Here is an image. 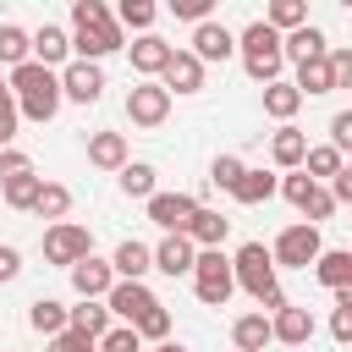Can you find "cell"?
Returning <instances> with one entry per match:
<instances>
[{
    "mask_svg": "<svg viewBox=\"0 0 352 352\" xmlns=\"http://www.w3.org/2000/svg\"><path fill=\"white\" fill-rule=\"evenodd\" d=\"M6 82H11V99H16V110H22V121H55V110H60V72H50V66H38V60H28V66H16V72H6Z\"/></svg>",
    "mask_w": 352,
    "mask_h": 352,
    "instance_id": "obj_2",
    "label": "cell"
},
{
    "mask_svg": "<svg viewBox=\"0 0 352 352\" xmlns=\"http://www.w3.org/2000/svg\"><path fill=\"white\" fill-rule=\"evenodd\" d=\"M66 275H72V292H77L82 302H104V297H110V286H116V270H110V258H94V253H88L82 264H72Z\"/></svg>",
    "mask_w": 352,
    "mask_h": 352,
    "instance_id": "obj_13",
    "label": "cell"
},
{
    "mask_svg": "<svg viewBox=\"0 0 352 352\" xmlns=\"http://www.w3.org/2000/svg\"><path fill=\"white\" fill-rule=\"evenodd\" d=\"M330 198H336V204H352V165H341V170H336V182H330Z\"/></svg>",
    "mask_w": 352,
    "mask_h": 352,
    "instance_id": "obj_49",
    "label": "cell"
},
{
    "mask_svg": "<svg viewBox=\"0 0 352 352\" xmlns=\"http://www.w3.org/2000/svg\"><path fill=\"white\" fill-rule=\"evenodd\" d=\"M154 352H187V346H182V341H160Z\"/></svg>",
    "mask_w": 352,
    "mask_h": 352,
    "instance_id": "obj_52",
    "label": "cell"
},
{
    "mask_svg": "<svg viewBox=\"0 0 352 352\" xmlns=\"http://www.w3.org/2000/svg\"><path fill=\"white\" fill-rule=\"evenodd\" d=\"M275 192H280V176H270V170H242V182L231 187L236 204H270Z\"/></svg>",
    "mask_w": 352,
    "mask_h": 352,
    "instance_id": "obj_31",
    "label": "cell"
},
{
    "mask_svg": "<svg viewBox=\"0 0 352 352\" xmlns=\"http://www.w3.org/2000/svg\"><path fill=\"white\" fill-rule=\"evenodd\" d=\"M242 170H248V165H242V160H236V154H214V165H209V182H214V187H226V192H231V187H236V182H242Z\"/></svg>",
    "mask_w": 352,
    "mask_h": 352,
    "instance_id": "obj_39",
    "label": "cell"
},
{
    "mask_svg": "<svg viewBox=\"0 0 352 352\" xmlns=\"http://www.w3.org/2000/svg\"><path fill=\"white\" fill-rule=\"evenodd\" d=\"M94 253V236H88V226H77V220H60V226H50L44 231V264H60V270H72V264H82Z\"/></svg>",
    "mask_w": 352,
    "mask_h": 352,
    "instance_id": "obj_7",
    "label": "cell"
},
{
    "mask_svg": "<svg viewBox=\"0 0 352 352\" xmlns=\"http://www.w3.org/2000/svg\"><path fill=\"white\" fill-rule=\"evenodd\" d=\"M192 292H198V302H209V308H226V297L236 292L231 258H226L220 248H204V253H198V264H192Z\"/></svg>",
    "mask_w": 352,
    "mask_h": 352,
    "instance_id": "obj_6",
    "label": "cell"
},
{
    "mask_svg": "<svg viewBox=\"0 0 352 352\" xmlns=\"http://www.w3.org/2000/svg\"><path fill=\"white\" fill-rule=\"evenodd\" d=\"M44 352H99V341H88L82 330H60V336H55Z\"/></svg>",
    "mask_w": 352,
    "mask_h": 352,
    "instance_id": "obj_45",
    "label": "cell"
},
{
    "mask_svg": "<svg viewBox=\"0 0 352 352\" xmlns=\"http://www.w3.org/2000/svg\"><path fill=\"white\" fill-rule=\"evenodd\" d=\"M314 280H319L324 292L352 286V248H324V253L314 258Z\"/></svg>",
    "mask_w": 352,
    "mask_h": 352,
    "instance_id": "obj_21",
    "label": "cell"
},
{
    "mask_svg": "<svg viewBox=\"0 0 352 352\" xmlns=\"http://www.w3.org/2000/svg\"><path fill=\"white\" fill-rule=\"evenodd\" d=\"M22 275V253L16 248H0V280H16Z\"/></svg>",
    "mask_w": 352,
    "mask_h": 352,
    "instance_id": "obj_50",
    "label": "cell"
},
{
    "mask_svg": "<svg viewBox=\"0 0 352 352\" xmlns=\"http://www.w3.org/2000/svg\"><path fill=\"white\" fill-rule=\"evenodd\" d=\"M264 22L286 38V33H297V28H308V6L302 0H270V11H264Z\"/></svg>",
    "mask_w": 352,
    "mask_h": 352,
    "instance_id": "obj_35",
    "label": "cell"
},
{
    "mask_svg": "<svg viewBox=\"0 0 352 352\" xmlns=\"http://www.w3.org/2000/svg\"><path fill=\"white\" fill-rule=\"evenodd\" d=\"M330 82L336 88H352V44L346 50H330Z\"/></svg>",
    "mask_w": 352,
    "mask_h": 352,
    "instance_id": "obj_46",
    "label": "cell"
},
{
    "mask_svg": "<svg viewBox=\"0 0 352 352\" xmlns=\"http://www.w3.org/2000/svg\"><path fill=\"white\" fill-rule=\"evenodd\" d=\"M38 187H44V176L22 170V176H6V182H0V198H6L11 209H28V214H33V204H38Z\"/></svg>",
    "mask_w": 352,
    "mask_h": 352,
    "instance_id": "obj_34",
    "label": "cell"
},
{
    "mask_svg": "<svg viewBox=\"0 0 352 352\" xmlns=\"http://www.w3.org/2000/svg\"><path fill=\"white\" fill-rule=\"evenodd\" d=\"M88 165L121 176V165H126V132H94L88 138Z\"/></svg>",
    "mask_w": 352,
    "mask_h": 352,
    "instance_id": "obj_22",
    "label": "cell"
},
{
    "mask_svg": "<svg viewBox=\"0 0 352 352\" xmlns=\"http://www.w3.org/2000/svg\"><path fill=\"white\" fill-rule=\"evenodd\" d=\"M341 165H346V160H341V154H336L330 143H308V160H302V176H308V182H319V187H330Z\"/></svg>",
    "mask_w": 352,
    "mask_h": 352,
    "instance_id": "obj_30",
    "label": "cell"
},
{
    "mask_svg": "<svg viewBox=\"0 0 352 352\" xmlns=\"http://www.w3.org/2000/svg\"><path fill=\"white\" fill-rule=\"evenodd\" d=\"M270 160H275L280 170H302V160H308V132L280 126V132L270 138Z\"/></svg>",
    "mask_w": 352,
    "mask_h": 352,
    "instance_id": "obj_25",
    "label": "cell"
},
{
    "mask_svg": "<svg viewBox=\"0 0 352 352\" xmlns=\"http://www.w3.org/2000/svg\"><path fill=\"white\" fill-rule=\"evenodd\" d=\"M226 231H231V220H226L220 209H204V204H198V214L187 220V231H182V236L204 253V248H220V242H226Z\"/></svg>",
    "mask_w": 352,
    "mask_h": 352,
    "instance_id": "obj_20",
    "label": "cell"
},
{
    "mask_svg": "<svg viewBox=\"0 0 352 352\" xmlns=\"http://www.w3.org/2000/svg\"><path fill=\"white\" fill-rule=\"evenodd\" d=\"M33 60H38V66H50V72H55V66H66V60H72V33H66V28H55V22H44V28L33 33Z\"/></svg>",
    "mask_w": 352,
    "mask_h": 352,
    "instance_id": "obj_19",
    "label": "cell"
},
{
    "mask_svg": "<svg viewBox=\"0 0 352 352\" xmlns=\"http://www.w3.org/2000/svg\"><path fill=\"white\" fill-rule=\"evenodd\" d=\"M297 110H302V94H297V88L286 82V77L264 88V116H275L280 126H292V116H297Z\"/></svg>",
    "mask_w": 352,
    "mask_h": 352,
    "instance_id": "obj_29",
    "label": "cell"
},
{
    "mask_svg": "<svg viewBox=\"0 0 352 352\" xmlns=\"http://www.w3.org/2000/svg\"><path fill=\"white\" fill-rule=\"evenodd\" d=\"M0 99H11V82H6V72H0Z\"/></svg>",
    "mask_w": 352,
    "mask_h": 352,
    "instance_id": "obj_53",
    "label": "cell"
},
{
    "mask_svg": "<svg viewBox=\"0 0 352 352\" xmlns=\"http://www.w3.org/2000/svg\"><path fill=\"white\" fill-rule=\"evenodd\" d=\"M330 148H336L341 160L352 154V110H336V116H330Z\"/></svg>",
    "mask_w": 352,
    "mask_h": 352,
    "instance_id": "obj_42",
    "label": "cell"
},
{
    "mask_svg": "<svg viewBox=\"0 0 352 352\" xmlns=\"http://www.w3.org/2000/svg\"><path fill=\"white\" fill-rule=\"evenodd\" d=\"M280 50H286V60H297V66H302V60H324V55H330V38L308 22V28L286 33V38H280Z\"/></svg>",
    "mask_w": 352,
    "mask_h": 352,
    "instance_id": "obj_24",
    "label": "cell"
},
{
    "mask_svg": "<svg viewBox=\"0 0 352 352\" xmlns=\"http://www.w3.org/2000/svg\"><path fill=\"white\" fill-rule=\"evenodd\" d=\"M28 60H33V33L16 28V22H0V66L16 72V66H28Z\"/></svg>",
    "mask_w": 352,
    "mask_h": 352,
    "instance_id": "obj_26",
    "label": "cell"
},
{
    "mask_svg": "<svg viewBox=\"0 0 352 352\" xmlns=\"http://www.w3.org/2000/svg\"><path fill=\"white\" fill-rule=\"evenodd\" d=\"M170 16H187V22L198 28V22L214 16V0H170Z\"/></svg>",
    "mask_w": 352,
    "mask_h": 352,
    "instance_id": "obj_43",
    "label": "cell"
},
{
    "mask_svg": "<svg viewBox=\"0 0 352 352\" xmlns=\"http://www.w3.org/2000/svg\"><path fill=\"white\" fill-rule=\"evenodd\" d=\"M165 116H170L165 82H132V94H126V121H132V126H165Z\"/></svg>",
    "mask_w": 352,
    "mask_h": 352,
    "instance_id": "obj_9",
    "label": "cell"
},
{
    "mask_svg": "<svg viewBox=\"0 0 352 352\" xmlns=\"http://www.w3.org/2000/svg\"><path fill=\"white\" fill-rule=\"evenodd\" d=\"M336 297V308H352V286H341V292H330Z\"/></svg>",
    "mask_w": 352,
    "mask_h": 352,
    "instance_id": "obj_51",
    "label": "cell"
},
{
    "mask_svg": "<svg viewBox=\"0 0 352 352\" xmlns=\"http://www.w3.org/2000/svg\"><path fill=\"white\" fill-rule=\"evenodd\" d=\"M116 187H121L126 198H143V204L160 192V187H154V165H143V160H126L121 176H116Z\"/></svg>",
    "mask_w": 352,
    "mask_h": 352,
    "instance_id": "obj_33",
    "label": "cell"
},
{
    "mask_svg": "<svg viewBox=\"0 0 352 352\" xmlns=\"http://www.w3.org/2000/svg\"><path fill=\"white\" fill-rule=\"evenodd\" d=\"M236 55H242V72L253 77V82H280V72H286V50H280V33L258 16V22H248L242 33H236Z\"/></svg>",
    "mask_w": 352,
    "mask_h": 352,
    "instance_id": "obj_4",
    "label": "cell"
},
{
    "mask_svg": "<svg viewBox=\"0 0 352 352\" xmlns=\"http://www.w3.org/2000/svg\"><path fill=\"white\" fill-rule=\"evenodd\" d=\"M104 308H110V319H116V324H138L148 308H160V297H154L143 280H116V286H110V297H104Z\"/></svg>",
    "mask_w": 352,
    "mask_h": 352,
    "instance_id": "obj_10",
    "label": "cell"
},
{
    "mask_svg": "<svg viewBox=\"0 0 352 352\" xmlns=\"http://www.w3.org/2000/svg\"><path fill=\"white\" fill-rule=\"evenodd\" d=\"M297 214H308V226H324V220L336 214V198H330V187H314V192H308V204H302Z\"/></svg>",
    "mask_w": 352,
    "mask_h": 352,
    "instance_id": "obj_40",
    "label": "cell"
},
{
    "mask_svg": "<svg viewBox=\"0 0 352 352\" xmlns=\"http://www.w3.org/2000/svg\"><path fill=\"white\" fill-rule=\"evenodd\" d=\"M270 336H275L280 346H308V341H314V314L297 308V302H286L280 314H270Z\"/></svg>",
    "mask_w": 352,
    "mask_h": 352,
    "instance_id": "obj_16",
    "label": "cell"
},
{
    "mask_svg": "<svg viewBox=\"0 0 352 352\" xmlns=\"http://www.w3.org/2000/svg\"><path fill=\"white\" fill-rule=\"evenodd\" d=\"M192 214H198V198H192V192H154V198H148V220H154L165 236H182Z\"/></svg>",
    "mask_w": 352,
    "mask_h": 352,
    "instance_id": "obj_11",
    "label": "cell"
},
{
    "mask_svg": "<svg viewBox=\"0 0 352 352\" xmlns=\"http://www.w3.org/2000/svg\"><path fill=\"white\" fill-rule=\"evenodd\" d=\"M116 50H126V33H121L116 11L104 0H77L72 6V55L77 60H104Z\"/></svg>",
    "mask_w": 352,
    "mask_h": 352,
    "instance_id": "obj_1",
    "label": "cell"
},
{
    "mask_svg": "<svg viewBox=\"0 0 352 352\" xmlns=\"http://www.w3.org/2000/svg\"><path fill=\"white\" fill-rule=\"evenodd\" d=\"M33 214H38V220H50V226H60V220L72 214V187H66V182H44V187H38Z\"/></svg>",
    "mask_w": 352,
    "mask_h": 352,
    "instance_id": "obj_32",
    "label": "cell"
},
{
    "mask_svg": "<svg viewBox=\"0 0 352 352\" xmlns=\"http://www.w3.org/2000/svg\"><path fill=\"white\" fill-rule=\"evenodd\" d=\"M160 82H165V94L176 99V94H198L204 88V60L192 55V50H176L170 55V66L160 72Z\"/></svg>",
    "mask_w": 352,
    "mask_h": 352,
    "instance_id": "obj_15",
    "label": "cell"
},
{
    "mask_svg": "<svg viewBox=\"0 0 352 352\" xmlns=\"http://www.w3.org/2000/svg\"><path fill=\"white\" fill-rule=\"evenodd\" d=\"M60 99H72V104H99V99H104V66H99V60H66V66H60Z\"/></svg>",
    "mask_w": 352,
    "mask_h": 352,
    "instance_id": "obj_8",
    "label": "cell"
},
{
    "mask_svg": "<svg viewBox=\"0 0 352 352\" xmlns=\"http://www.w3.org/2000/svg\"><path fill=\"white\" fill-rule=\"evenodd\" d=\"M28 324H33L38 336H50V341H55L60 330H72V308H66V302H55V297H33V302H28Z\"/></svg>",
    "mask_w": 352,
    "mask_h": 352,
    "instance_id": "obj_23",
    "label": "cell"
},
{
    "mask_svg": "<svg viewBox=\"0 0 352 352\" xmlns=\"http://www.w3.org/2000/svg\"><path fill=\"white\" fill-rule=\"evenodd\" d=\"M110 324H116V319H110V308H104V302H77V308H72V330H82L88 341L110 336Z\"/></svg>",
    "mask_w": 352,
    "mask_h": 352,
    "instance_id": "obj_36",
    "label": "cell"
},
{
    "mask_svg": "<svg viewBox=\"0 0 352 352\" xmlns=\"http://www.w3.org/2000/svg\"><path fill=\"white\" fill-rule=\"evenodd\" d=\"M126 55H132V72H138L143 82H160V72L170 66V55H176V44H165L160 33H138V38L126 44Z\"/></svg>",
    "mask_w": 352,
    "mask_h": 352,
    "instance_id": "obj_12",
    "label": "cell"
},
{
    "mask_svg": "<svg viewBox=\"0 0 352 352\" xmlns=\"http://www.w3.org/2000/svg\"><path fill=\"white\" fill-rule=\"evenodd\" d=\"M154 16H160V6H154V0H121V6H116L121 33H126V28H132V33H154Z\"/></svg>",
    "mask_w": 352,
    "mask_h": 352,
    "instance_id": "obj_37",
    "label": "cell"
},
{
    "mask_svg": "<svg viewBox=\"0 0 352 352\" xmlns=\"http://www.w3.org/2000/svg\"><path fill=\"white\" fill-rule=\"evenodd\" d=\"M292 88H297L302 99L336 94V82H330V55H324V60H302V66H297V77H292Z\"/></svg>",
    "mask_w": 352,
    "mask_h": 352,
    "instance_id": "obj_28",
    "label": "cell"
},
{
    "mask_svg": "<svg viewBox=\"0 0 352 352\" xmlns=\"http://www.w3.org/2000/svg\"><path fill=\"white\" fill-rule=\"evenodd\" d=\"M231 275H236V286L258 302V314H280V308H286V292H280V280H275V258H270L264 242H242L236 258H231Z\"/></svg>",
    "mask_w": 352,
    "mask_h": 352,
    "instance_id": "obj_3",
    "label": "cell"
},
{
    "mask_svg": "<svg viewBox=\"0 0 352 352\" xmlns=\"http://www.w3.org/2000/svg\"><path fill=\"white\" fill-rule=\"evenodd\" d=\"M192 264H198V248H192L187 236H160V242H154V270H160V275L176 280V275H192Z\"/></svg>",
    "mask_w": 352,
    "mask_h": 352,
    "instance_id": "obj_17",
    "label": "cell"
},
{
    "mask_svg": "<svg viewBox=\"0 0 352 352\" xmlns=\"http://www.w3.org/2000/svg\"><path fill=\"white\" fill-rule=\"evenodd\" d=\"M231 341H236V352H264L275 336H270V314H242L236 324H231Z\"/></svg>",
    "mask_w": 352,
    "mask_h": 352,
    "instance_id": "obj_27",
    "label": "cell"
},
{
    "mask_svg": "<svg viewBox=\"0 0 352 352\" xmlns=\"http://www.w3.org/2000/svg\"><path fill=\"white\" fill-rule=\"evenodd\" d=\"M330 336H336L341 346H352V308H336V314H330Z\"/></svg>",
    "mask_w": 352,
    "mask_h": 352,
    "instance_id": "obj_48",
    "label": "cell"
},
{
    "mask_svg": "<svg viewBox=\"0 0 352 352\" xmlns=\"http://www.w3.org/2000/svg\"><path fill=\"white\" fill-rule=\"evenodd\" d=\"M16 121H22L16 99H0V148H16Z\"/></svg>",
    "mask_w": 352,
    "mask_h": 352,
    "instance_id": "obj_44",
    "label": "cell"
},
{
    "mask_svg": "<svg viewBox=\"0 0 352 352\" xmlns=\"http://www.w3.org/2000/svg\"><path fill=\"white\" fill-rule=\"evenodd\" d=\"M319 253H324V236H319V226H308V220H292V226L270 242L275 270H314Z\"/></svg>",
    "mask_w": 352,
    "mask_h": 352,
    "instance_id": "obj_5",
    "label": "cell"
},
{
    "mask_svg": "<svg viewBox=\"0 0 352 352\" xmlns=\"http://www.w3.org/2000/svg\"><path fill=\"white\" fill-rule=\"evenodd\" d=\"M110 270H116V280H143V275L154 270V248L138 242V236H126V242L110 253Z\"/></svg>",
    "mask_w": 352,
    "mask_h": 352,
    "instance_id": "obj_18",
    "label": "cell"
},
{
    "mask_svg": "<svg viewBox=\"0 0 352 352\" xmlns=\"http://www.w3.org/2000/svg\"><path fill=\"white\" fill-rule=\"evenodd\" d=\"M132 330H138V341H154V346H160V341H170V308H165V302H160V308H148Z\"/></svg>",
    "mask_w": 352,
    "mask_h": 352,
    "instance_id": "obj_38",
    "label": "cell"
},
{
    "mask_svg": "<svg viewBox=\"0 0 352 352\" xmlns=\"http://www.w3.org/2000/svg\"><path fill=\"white\" fill-rule=\"evenodd\" d=\"M192 55H198L204 66H209V60H231V55H236V33H231L226 22L209 16V22L192 28Z\"/></svg>",
    "mask_w": 352,
    "mask_h": 352,
    "instance_id": "obj_14",
    "label": "cell"
},
{
    "mask_svg": "<svg viewBox=\"0 0 352 352\" xmlns=\"http://www.w3.org/2000/svg\"><path fill=\"white\" fill-rule=\"evenodd\" d=\"M22 170H33V160H28L22 148H0V182H6V176H22Z\"/></svg>",
    "mask_w": 352,
    "mask_h": 352,
    "instance_id": "obj_47",
    "label": "cell"
},
{
    "mask_svg": "<svg viewBox=\"0 0 352 352\" xmlns=\"http://www.w3.org/2000/svg\"><path fill=\"white\" fill-rule=\"evenodd\" d=\"M99 352H143L132 324H110V336H99Z\"/></svg>",
    "mask_w": 352,
    "mask_h": 352,
    "instance_id": "obj_41",
    "label": "cell"
}]
</instances>
